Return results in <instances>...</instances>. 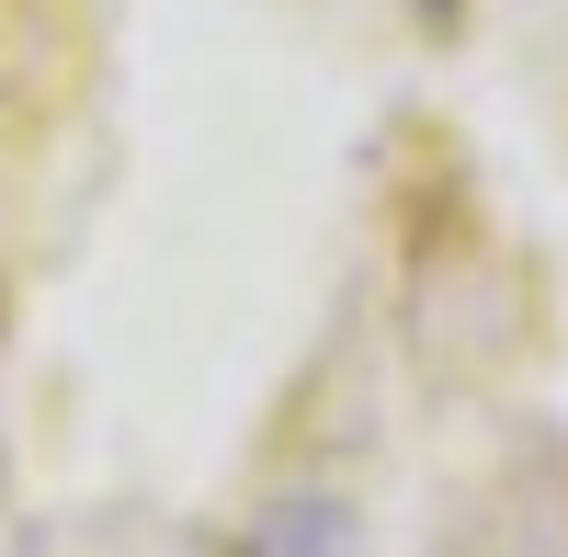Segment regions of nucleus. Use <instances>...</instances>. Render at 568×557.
<instances>
[]
</instances>
